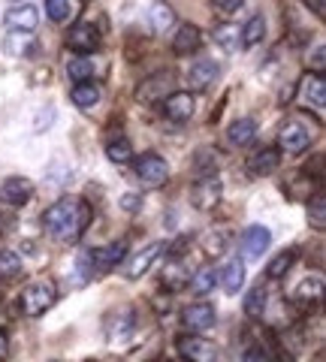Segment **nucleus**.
I'll list each match as a JSON object with an SVG mask.
<instances>
[{
	"label": "nucleus",
	"instance_id": "1",
	"mask_svg": "<svg viewBox=\"0 0 326 362\" xmlns=\"http://www.w3.org/2000/svg\"><path fill=\"white\" fill-rule=\"evenodd\" d=\"M42 226L54 242H78L88 226V206L76 199H58L42 214Z\"/></svg>",
	"mask_w": 326,
	"mask_h": 362
},
{
	"label": "nucleus",
	"instance_id": "2",
	"mask_svg": "<svg viewBox=\"0 0 326 362\" xmlns=\"http://www.w3.org/2000/svg\"><path fill=\"white\" fill-rule=\"evenodd\" d=\"M54 299H58V287H54L52 278H33L30 284L21 290V311L28 317H40L46 314Z\"/></svg>",
	"mask_w": 326,
	"mask_h": 362
},
{
	"label": "nucleus",
	"instance_id": "3",
	"mask_svg": "<svg viewBox=\"0 0 326 362\" xmlns=\"http://www.w3.org/2000/svg\"><path fill=\"white\" fill-rule=\"evenodd\" d=\"M136 178L145 187H161L170 178V166H166L161 154H142L136 160Z\"/></svg>",
	"mask_w": 326,
	"mask_h": 362
},
{
	"label": "nucleus",
	"instance_id": "4",
	"mask_svg": "<svg viewBox=\"0 0 326 362\" xmlns=\"http://www.w3.org/2000/svg\"><path fill=\"white\" fill-rule=\"evenodd\" d=\"M127 254V245L124 242H112V245H103V247H94V251H88V269H91V278L94 275H103L109 272L112 266H118L121 259Z\"/></svg>",
	"mask_w": 326,
	"mask_h": 362
},
{
	"label": "nucleus",
	"instance_id": "5",
	"mask_svg": "<svg viewBox=\"0 0 326 362\" xmlns=\"http://www.w3.org/2000/svg\"><path fill=\"white\" fill-rule=\"evenodd\" d=\"M278 151H287V154H302L311 145V133L302 121H287L278 133Z\"/></svg>",
	"mask_w": 326,
	"mask_h": 362
},
{
	"label": "nucleus",
	"instance_id": "6",
	"mask_svg": "<svg viewBox=\"0 0 326 362\" xmlns=\"http://www.w3.org/2000/svg\"><path fill=\"white\" fill-rule=\"evenodd\" d=\"M66 45L76 49L78 54H91L100 49V30L91 21H78V25H73L70 33H66Z\"/></svg>",
	"mask_w": 326,
	"mask_h": 362
},
{
	"label": "nucleus",
	"instance_id": "7",
	"mask_svg": "<svg viewBox=\"0 0 326 362\" xmlns=\"http://www.w3.org/2000/svg\"><path fill=\"white\" fill-rule=\"evenodd\" d=\"M33 197V185L28 178H6V181H0V202L4 206H13V209H21V206H28Z\"/></svg>",
	"mask_w": 326,
	"mask_h": 362
},
{
	"label": "nucleus",
	"instance_id": "8",
	"mask_svg": "<svg viewBox=\"0 0 326 362\" xmlns=\"http://www.w3.org/2000/svg\"><path fill=\"white\" fill-rule=\"evenodd\" d=\"M269 245H272V233H269L266 226H260V223L248 226V230L242 233V239H239L242 254L248 257V259H260L269 251Z\"/></svg>",
	"mask_w": 326,
	"mask_h": 362
},
{
	"label": "nucleus",
	"instance_id": "9",
	"mask_svg": "<svg viewBox=\"0 0 326 362\" xmlns=\"http://www.w3.org/2000/svg\"><path fill=\"white\" fill-rule=\"evenodd\" d=\"M299 103L302 106H308V109H323L326 106V82H323V76L320 73H308V76H302V82H299Z\"/></svg>",
	"mask_w": 326,
	"mask_h": 362
},
{
	"label": "nucleus",
	"instance_id": "10",
	"mask_svg": "<svg viewBox=\"0 0 326 362\" xmlns=\"http://www.w3.org/2000/svg\"><path fill=\"white\" fill-rule=\"evenodd\" d=\"M182 323L187 332H206L215 326V305L209 302H197V305H187L185 314H182Z\"/></svg>",
	"mask_w": 326,
	"mask_h": 362
},
{
	"label": "nucleus",
	"instance_id": "11",
	"mask_svg": "<svg viewBox=\"0 0 326 362\" xmlns=\"http://www.w3.org/2000/svg\"><path fill=\"white\" fill-rule=\"evenodd\" d=\"M178 354L185 356V362H215L218 347L209 338H178Z\"/></svg>",
	"mask_w": 326,
	"mask_h": 362
},
{
	"label": "nucleus",
	"instance_id": "12",
	"mask_svg": "<svg viewBox=\"0 0 326 362\" xmlns=\"http://www.w3.org/2000/svg\"><path fill=\"white\" fill-rule=\"evenodd\" d=\"M4 25L13 33H33V30H37V25H40V13L30 4H21V6H13L4 16Z\"/></svg>",
	"mask_w": 326,
	"mask_h": 362
},
{
	"label": "nucleus",
	"instance_id": "13",
	"mask_svg": "<svg viewBox=\"0 0 326 362\" xmlns=\"http://www.w3.org/2000/svg\"><path fill=\"white\" fill-rule=\"evenodd\" d=\"M163 254V245L161 242H151V245H145L142 251L136 254V257H130L127 259V266H124V278H130V281H136V278H142L145 272H149L151 266H154V259Z\"/></svg>",
	"mask_w": 326,
	"mask_h": 362
},
{
	"label": "nucleus",
	"instance_id": "14",
	"mask_svg": "<svg viewBox=\"0 0 326 362\" xmlns=\"http://www.w3.org/2000/svg\"><path fill=\"white\" fill-rule=\"evenodd\" d=\"M194 109H197V103H194V97H190V90H175V94L166 97L163 115L175 124H185V121H190V115H194Z\"/></svg>",
	"mask_w": 326,
	"mask_h": 362
},
{
	"label": "nucleus",
	"instance_id": "15",
	"mask_svg": "<svg viewBox=\"0 0 326 362\" xmlns=\"http://www.w3.org/2000/svg\"><path fill=\"white\" fill-rule=\"evenodd\" d=\"M218 199H221V178H218V175L199 178V181H197V187H194V194H190V202H194L197 209H202V211L215 209V206H218Z\"/></svg>",
	"mask_w": 326,
	"mask_h": 362
},
{
	"label": "nucleus",
	"instance_id": "16",
	"mask_svg": "<svg viewBox=\"0 0 326 362\" xmlns=\"http://www.w3.org/2000/svg\"><path fill=\"white\" fill-rule=\"evenodd\" d=\"M218 78V64L215 61H209V58H202L197 64H190V70H187V85L190 90H206L211 82Z\"/></svg>",
	"mask_w": 326,
	"mask_h": 362
},
{
	"label": "nucleus",
	"instance_id": "17",
	"mask_svg": "<svg viewBox=\"0 0 326 362\" xmlns=\"http://www.w3.org/2000/svg\"><path fill=\"white\" fill-rule=\"evenodd\" d=\"M281 163V151L272 148V145H266V148H257L251 157H248V169L254 175H272Z\"/></svg>",
	"mask_w": 326,
	"mask_h": 362
},
{
	"label": "nucleus",
	"instance_id": "18",
	"mask_svg": "<svg viewBox=\"0 0 326 362\" xmlns=\"http://www.w3.org/2000/svg\"><path fill=\"white\" fill-rule=\"evenodd\" d=\"M173 73L166 70V73H157V76H151L149 82H142L139 85V100H145V103H154V100H161V97H166V90L173 88Z\"/></svg>",
	"mask_w": 326,
	"mask_h": 362
},
{
	"label": "nucleus",
	"instance_id": "19",
	"mask_svg": "<svg viewBox=\"0 0 326 362\" xmlns=\"http://www.w3.org/2000/svg\"><path fill=\"white\" fill-rule=\"evenodd\" d=\"M133 332V317L127 311H112L106 317V338L109 341H124Z\"/></svg>",
	"mask_w": 326,
	"mask_h": 362
},
{
	"label": "nucleus",
	"instance_id": "20",
	"mask_svg": "<svg viewBox=\"0 0 326 362\" xmlns=\"http://www.w3.org/2000/svg\"><path fill=\"white\" fill-rule=\"evenodd\" d=\"M199 40H202V33L197 25H182L175 30V37H173V52L175 54H190V52H197L199 49Z\"/></svg>",
	"mask_w": 326,
	"mask_h": 362
},
{
	"label": "nucleus",
	"instance_id": "21",
	"mask_svg": "<svg viewBox=\"0 0 326 362\" xmlns=\"http://www.w3.org/2000/svg\"><path fill=\"white\" fill-rule=\"evenodd\" d=\"M254 136H257V124L251 118H239V121H233L230 127H227V142L235 145V148H242V145H251Z\"/></svg>",
	"mask_w": 326,
	"mask_h": 362
},
{
	"label": "nucleus",
	"instance_id": "22",
	"mask_svg": "<svg viewBox=\"0 0 326 362\" xmlns=\"http://www.w3.org/2000/svg\"><path fill=\"white\" fill-rule=\"evenodd\" d=\"M190 293H197V296H209L211 290H215V284H218V272H215V266H199L194 275H190Z\"/></svg>",
	"mask_w": 326,
	"mask_h": 362
},
{
	"label": "nucleus",
	"instance_id": "23",
	"mask_svg": "<svg viewBox=\"0 0 326 362\" xmlns=\"http://www.w3.org/2000/svg\"><path fill=\"white\" fill-rule=\"evenodd\" d=\"M149 21H151V28H154L157 33H166V30L175 25V9L166 4V0H157V4H151Z\"/></svg>",
	"mask_w": 326,
	"mask_h": 362
},
{
	"label": "nucleus",
	"instance_id": "24",
	"mask_svg": "<svg viewBox=\"0 0 326 362\" xmlns=\"http://www.w3.org/2000/svg\"><path fill=\"white\" fill-rule=\"evenodd\" d=\"M218 281L223 284V290H227V293H239L242 284H245V266L239 263V259H230V263L221 269Z\"/></svg>",
	"mask_w": 326,
	"mask_h": 362
},
{
	"label": "nucleus",
	"instance_id": "25",
	"mask_svg": "<svg viewBox=\"0 0 326 362\" xmlns=\"http://www.w3.org/2000/svg\"><path fill=\"white\" fill-rule=\"evenodd\" d=\"M263 37H266V18L263 16H251L242 25V45L245 49H254L257 42H263Z\"/></svg>",
	"mask_w": 326,
	"mask_h": 362
},
{
	"label": "nucleus",
	"instance_id": "26",
	"mask_svg": "<svg viewBox=\"0 0 326 362\" xmlns=\"http://www.w3.org/2000/svg\"><path fill=\"white\" fill-rule=\"evenodd\" d=\"M70 97H73V103H76L78 109H94L103 94H100V88H97L94 82H82V85H76V88H73V94H70Z\"/></svg>",
	"mask_w": 326,
	"mask_h": 362
},
{
	"label": "nucleus",
	"instance_id": "27",
	"mask_svg": "<svg viewBox=\"0 0 326 362\" xmlns=\"http://www.w3.org/2000/svg\"><path fill=\"white\" fill-rule=\"evenodd\" d=\"M266 302H269V293H266V287L263 284H257V287H251L248 290V296H245V314L248 317H263V311H266Z\"/></svg>",
	"mask_w": 326,
	"mask_h": 362
},
{
	"label": "nucleus",
	"instance_id": "28",
	"mask_svg": "<svg viewBox=\"0 0 326 362\" xmlns=\"http://www.w3.org/2000/svg\"><path fill=\"white\" fill-rule=\"evenodd\" d=\"M21 269H25V263L16 251H0V281H16Z\"/></svg>",
	"mask_w": 326,
	"mask_h": 362
},
{
	"label": "nucleus",
	"instance_id": "29",
	"mask_svg": "<svg viewBox=\"0 0 326 362\" xmlns=\"http://www.w3.org/2000/svg\"><path fill=\"white\" fill-rule=\"evenodd\" d=\"M94 76V64L88 61V58H73V61H66V78L76 85H82L88 82V78Z\"/></svg>",
	"mask_w": 326,
	"mask_h": 362
},
{
	"label": "nucleus",
	"instance_id": "30",
	"mask_svg": "<svg viewBox=\"0 0 326 362\" xmlns=\"http://www.w3.org/2000/svg\"><path fill=\"white\" fill-rule=\"evenodd\" d=\"M202 247H206L209 257H221L230 247V233L227 230H211L206 239H202Z\"/></svg>",
	"mask_w": 326,
	"mask_h": 362
},
{
	"label": "nucleus",
	"instance_id": "31",
	"mask_svg": "<svg viewBox=\"0 0 326 362\" xmlns=\"http://www.w3.org/2000/svg\"><path fill=\"white\" fill-rule=\"evenodd\" d=\"M293 259H296V254L293 251H284V254H278L272 263H269V269H266V275L272 278V281H278V278H284L290 269H293Z\"/></svg>",
	"mask_w": 326,
	"mask_h": 362
},
{
	"label": "nucleus",
	"instance_id": "32",
	"mask_svg": "<svg viewBox=\"0 0 326 362\" xmlns=\"http://www.w3.org/2000/svg\"><path fill=\"white\" fill-rule=\"evenodd\" d=\"M308 223L314 230H323L326 226V197L323 194H314V199L308 202Z\"/></svg>",
	"mask_w": 326,
	"mask_h": 362
},
{
	"label": "nucleus",
	"instance_id": "33",
	"mask_svg": "<svg viewBox=\"0 0 326 362\" xmlns=\"http://www.w3.org/2000/svg\"><path fill=\"white\" fill-rule=\"evenodd\" d=\"M106 157H109L112 163H127L130 157H133L130 142H127V139H109V145H106Z\"/></svg>",
	"mask_w": 326,
	"mask_h": 362
},
{
	"label": "nucleus",
	"instance_id": "34",
	"mask_svg": "<svg viewBox=\"0 0 326 362\" xmlns=\"http://www.w3.org/2000/svg\"><path fill=\"white\" fill-rule=\"evenodd\" d=\"M320 293H323V278L314 275V278H305V281H302V284L296 287V299L311 302V299H320Z\"/></svg>",
	"mask_w": 326,
	"mask_h": 362
},
{
	"label": "nucleus",
	"instance_id": "35",
	"mask_svg": "<svg viewBox=\"0 0 326 362\" xmlns=\"http://www.w3.org/2000/svg\"><path fill=\"white\" fill-rule=\"evenodd\" d=\"M187 281H190V275H187V272L178 266V263H170V266L163 269V284L170 287V290H182Z\"/></svg>",
	"mask_w": 326,
	"mask_h": 362
},
{
	"label": "nucleus",
	"instance_id": "36",
	"mask_svg": "<svg viewBox=\"0 0 326 362\" xmlns=\"http://www.w3.org/2000/svg\"><path fill=\"white\" fill-rule=\"evenodd\" d=\"M215 42H221V49L235 52V49H239V30H235L233 25H221L215 30Z\"/></svg>",
	"mask_w": 326,
	"mask_h": 362
},
{
	"label": "nucleus",
	"instance_id": "37",
	"mask_svg": "<svg viewBox=\"0 0 326 362\" xmlns=\"http://www.w3.org/2000/svg\"><path fill=\"white\" fill-rule=\"evenodd\" d=\"M70 13H73V6H70V0H46V16L52 21H70Z\"/></svg>",
	"mask_w": 326,
	"mask_h": 362
},
{
	"label": "nucleus",
	"instance_id": "38",
	"mask_svg": "<svg viewBox=\"0 0 326 362\" xmlns=\"http://www.w3.org/2000/svg\"><path fill=\"white\" fill-rule=\"evenodd\" d=\"M242 362H272V354L263 350V347H248L245 350V356H242Z\"/></svg>",
	"mask_w": 326,
	"mask_h": 362
},
{
	"label": "nucleus",
	"instance_id": "39",
	"mask_svg": "<svg viewBox=\"0 0 326 362\" xmlns=\"http://www.w3.org/2000/svg\"><path fill=\"white\" fill-rule=\"evenodd\" d=\"M6 45H9V52H13V54H30V49H33V42L21 40V37H9Z\"/></svg>",
	"mask_w": 326,
	"mask_h": 362
},
{
	"label": "nucleus",
	"instance_id": "40",
	"mask_svg": "<svg viewBox=\"0 0 326 362\" xmlns=\"http://www.w3.org/2000/svg\"><path fill=\"white\" fill-rule=\"evenodd\" d=\"M308 64H311L318 73H323V66H326V52H323V45H314V52H308Z\"/></svg>",
	"mask_w": 326,
	"mask_h": 362
},
{
	"label": "nucleus",
	"instance_id": "41",
	"mask_svg": "<svg viewBox=\"0 0 326 362\" xmlns=\"http://www.w3.org/2000/svg\"><path fill=\"white\" fill-rule=\"evenodd\" d=\"M121 209H127V211L142 209V194H124L121 197Z\"/></svg>",
	"mask_w": 326,
	"mask_h": 362
},
{
	"label": "nucleus",
	"instance_id": "42",
	"mask_svg": "<svg viewBox=\"0 0 326 362\" xmlns=\"http://www.w3.org/2000/svg\"><path fill=\"white\" fill-rule=\"evenodd\" d=\"M211 4H215V9H221V13H235V9H239L245 0H211Z\"/></svg>",
	"mask_w": 326,
	"mask_h": 362
},
{
	"label": "nucleus",
	"instance_id": "43",
	"mask_svg": "<svg viewBox=\"0 0 326 362\" xmlns=\"http://www.w3.org/2000/svg\"><path fill=\"white\" fill-rule=\"evenodd\" d=\"M9 356V341H6V335L0 332V362H4Z\"/></svg>",
	"mask_w": 326,
	"mask_h": 362
},
{
	"label": "nucleus",
	"instance_id": "44",
	"mask_svg": "<svg viewBox=\"0 0 326 362\" xmlns=\"http://www.w3.org/2000/svg\"><path fill=\"white\" fill-rule=\"evenodd\" d=\"M9 230V221H6V214H0V233H6Z\"/></svg>",
	"mask_w": 326,
	"mask_h": 362
},
{
	"label": "nucleus",
	"instance_id": "45",
	"mask_svg": "<svg viewBox=\"0 0 326 362\" xmlns=\"http://www.w3.org/2000/svg\"><path fill=\"white\" fill-rule=\"evenodd\" d=\"M275 362H293V356H278Z\"/></svg>",
	"mask_w": 326,
	"mask_h": 362
},
{
	"label": "nucleus",
	"instance_id": "46",
	"mask_svg": "<svg viewBox=\"0 0 326 362\" xmlns=\"http://www.w3.org/2000/svg\"><path fill=\"white\" fill-rule=\"evenodd\" d=\"M88 362H94V359H88Z\"/></svg>",
	"mask_w": 326,
	"mask_h": 362
},
{
	"label": "nucleus",
	"instance_id": "47",
	"mask_svg": "<svg viewBox=\"0 0 326 362\" xmlns=\"http://www.w3.org/2000/svg\"><path fill=\"white\" fill-rule=\"evenodd\" d=\"M178 362H185V359H178Z\"/></svg>",
	"mask_w": 326,
	"mask_h": 362
}]
</instances>
